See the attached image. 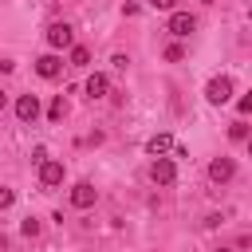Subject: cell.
Wrapping results in <instances>:
<instances>
[{"mask_svg":"<svg viewBox=\"0 0 252 252\" xmlns=\"http://www.w3.org/2000/svg\"><path fill=\"white\" fill-rule=\"evenodd\" d=\"M47 43H51L55 51H63V47H75V28H71V24H63V20L47 24Z\"/></svg>","mask_w":252,"mask_h":252,"instance_id":"6da1fadb","label":"cell"},{"mask_svg":"<svg viewBox=\"0 0 252 252\" xmlns=\"http://www.w3.org/2000/svg\"><path fill=\"white\" fill-rule=\"evenodd\" d=\"M205 98H209L213 106L228 102V98H232V79H228V75H217V79H209V87H205Z\"/></svg>","mask_w":252,"mask_h":252,"instance_id":"7a4b0ae2","label":"cell"},{"mask_svg":"<svg viewBox=\"0 0 252 252\" xmlns=\"http://www.w3.org/2000/svg\"><path fill=\"white\" fill-rule=\"evenodd\" d=\"M150 181H154V185H173V181H177V165H173V158H154V165H150Z\"/></svg>","mask_w":252,"mask_h":252,"instance_id":"3957f363","label":"cell"},{"mask_svg":"<svg viewBox=\"0 0 252 252\" xmlns=\"http://www.w3.org/2000/svg\"><path fill=\"white\" fill-rule=\"evenodd\" d=\"M63 173H67V169H63V161H51V158H47V161H39V185H43V189L63 185Z\"/></svg>","mask_w":252,"mask_h":252,"instance_id":"277c9868","label":"cell"},{"mask_svg":"<svg viewBox=\"0 0 252 252\" xmlns=\"http://www.w3.org/2000/svg\"><path fill=\"white\" fill-rule=\"evenodd\" d=\"M232 173H236V161L232 158H213L209 161V181L224 185V181H232Z\"/></svg>","mask_w":252,"mask_h":252,"instance_id":"5b68a950","label":"cell"},{"mask_svg":"<svg viewBox=\"0 0 252 252\" xmlns=\"http://www.w3.org/2000/svg\"><path fill=\"white\" fill-rule=\"evenodd\" d=\"M94 201H98V189H94L91 181H79V185L71 189V205H75V209H91Z\"/></svg>","mask_w":252,"mask_h":252,"instance_id":"8992f818","label":"cell"},{"mask_svg":"<svg viewBox=\"0 0 252 252\" xmlns=\"http://www.w3.org/2000/svg\"><path fill=\"white\" fill-rule=\"evenodd\" d=\"M16 118L20 122H35L39 118V98L35 94H20L16 98Z\"/></svg>","mask_w":252,"mask_h":252,"instance_id":"52a82bcc","label":"cell"},{"mask_svg":"<svg viewBox=\"0 0 252 252\" xmlns=\"http://www.w3.org/2000/svg\"><path fill=\"white\" fill-rule=\"evenodd\" d=\"M165 28H169V32H173V35H189V32H197V20H193V16H189V12H173V16H169V24H165Z\"/></svg>","mask_w":252,"mask_h":252,"instance_id":"ba28073f","label":"cell"},{"mask_svg":"<svg viewBox=\"0 0 252 252\" xmlns=\"http://www.w3.org/2000/svg\"><path fill=\"white\" fill-rule=\"evenodd\" d=\"M59 71H63V59H59V55H39V59H35V75H39V79H55Z\"/></svg>","mask_w":252,"mask_h":252,"instance_id":"9c48e42d","label":"cell"},{"mask_svg":"<svg viewBox=\"0 0 252 252\" xmlns=\"http://www.w3.org/2000/svg\"><path fill=\"white\" fill-rule=\"evenodd\" d=\"M165 150H173V138H169V134H154V138L146 142V154H154V158H161Z\"/></svg>","mask_w":252,"mask_h":252,"instance_id":"30bf717a","label":"cell"},{"mask_svg":"<svg viewBox=\"0 0 252 252\" xmlns=\"http://www.w3.org/2000/svg\"><path fill=\"white\" fill-rule=\"evenodd\" d=\"M106 87H110V83H106V75H91V79H87V98H102V94H106Z\"/></svg>","mask_w":252,"mask_h":252,"instance_id":"8fae6325","label":"cell"},{"mask_svg":"<svg viewBox=\"0 0 252 252\" xmlns=\"http://www.w3.org/2000/svg\"><path fill=\"white\" fill-rule=\"evenodd\" d=\"M63 114H67V102H63V94H55L51 106H47V118H51V122H63Z\"/></svg>","mask_w":252,"mask_h":252,"instance_id":"7c38bea8","label":"cell"},{"mask_svg":"<svg viewBox=\"0 0 252 252\" xmlns=\"http://www.w3.org/2000/svg\"><path fill=\"white\" fill-rule=\"evenodd\" d=\"M228 138H232V142H244V138H248V122H244V118H236V122L228 126Z\"/></svg>","mask_w":252,"mask_h":252,"instance_id":"4fadbf2b","label":"cell"},{"mask_svg":"<svg viewBox=\"0 0 252 252\" xmlns=\"http://www.w3.org/2000/svg\"><path fill=\"white\" fill-rule=\"evenodd\" d=\"M91 63V51L87 47H71V67H87Z\"/></svg>","mask_w":252,"mask_h":252,"instance_id":"5bb4252c","label":"cell"},{"mask_svg":"<svg viewBox=\"0 0 252 252\" xmlns=\"http://www.w3.org/2000/svg\"><path fill=\"white\" fill-rule=\"evenodd\" d=\"M165 59H169V63H181V59H185V47H181V43H169V47H165Z\"/></svg>","mask_w":252,"mask_h":252,"instance_id":"9a60e30c","label":"cell"},{"mask_svg":"<svg viewBox=\"0 0 252 252\" xmlns=\"http://www.w3.org/2000/svg\"><path fill=\"white\" fill-rule=\"evenodd\" d=\"M20 232H24V236H39V220H35V217H28V220L20 224Z\"/></svg>","mask_w":252,"mask_h":252,"instance_id":"2e32d148","label":"cell"},{"mask_svg":"<svg viewBox=\"0 0 252 252\" xmlns=\"http://www.w3.org/2000/svg\"><path fill=\"white\" fill-rule=\"evenodd\" d=\"M12 201H16V193H12V189H0V213L12 209Z\"/></svg>","mask_w":252,"mask_h":252,"instance_id":"e0dca14e","label":"cell"},{"mask_svg":"<svg viewBox=\"0 0 252 252\" xmlns=\"http://www.w3.org/2000/svg\"><path fill=\"white\" fill-rule=\"evenodd\" d=\"M177 0H150V8H158V12H169Z\"/></svg>","mask_w":252,"mask_h":252,"instance_id":"ac0fdd59","label":"cell"},{"mask_svg":"<svg viewBox=\"0 0 252 252\" xmlns=\"http://www.w3.org/2000/svg\"><path fill=\"white\" fill-rule=\"evenodd\" d=\"M4 106H8V94H4V91H0V110H4Z\"/></svg>","mask_w":252,"mask_h":252,"instance_id":"d6986e66","label":"cell"},{"mask_svg":"<svg viewBox=\"0 0 252 252\" xmlns=\"http://www.w3.org/2000/svg\"><path fill=\"white\" fill-rule=\"evenodd\" d=\"M217 252H232V248H217Z\"/></svg>","mask_w":252,"mask_h":252,"instance_id":"ffe728a7","label":"cell"}]
</instances>
